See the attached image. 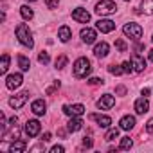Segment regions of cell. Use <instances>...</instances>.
I'll use <instances>...</instances> for the list:
<instances>
[{
  "label": "cell",
  "mask_w": 153,
  "mask_h": 153,
  "mask_svg": "<svg viewBox=\"0 0 153 153\" xmlns=\"http://www.w3.org/2000/svg\"><path fill=\"white\" fill-rule=\"evenodd\" d=\"M15 33H16V38H18V42H20L22 45H25L27 49H33V47H34L33 33L29 31V27H27L25 24H20V25H16Z\"/></svg>",
  "instance_id": "cell-1"
},
{
  "label": "cell",
  "mask_w": 153,
  "mask_h": 153,
  "mask_svg": "<svg viewBox=\"0 0 153 153\" xmlns=\"http://www.w3.org/2000/svg\"><path fill=\"white\" fill-rule=\"evenodd\" d=\"M92 67H90V61L87 58H79L74 61V67H72V72L76 78H87V76L90 74Z\"/></svg>",
  "instance_id": "cell-2"
},
{
  "label": "cell",
  "mask_w": 153,
  "mask_h": 153,
  "mask_svg": "<svg viewBox=\"0 0 153 153\" xmlns=\"http://www.w3.org/2000/svg\"><path fill=\"white\" fill-rule=\"evenodd\" d=\"M117 11V4L114 0H101V2L96 4V13L105 16V15H114Z\"/></svg>",
  "instance_id": "cell-3"
},
{
  "label": "cell",
  "mask_w": 153,
  "mask_h": 153,
  "mask_svg": "<svg viewBox=\"0 0 153 153\" xmlns=\"http://www.w3.org/2000/svg\"><path fill=\"white\" fill-rule=\"evenodd\" d=\"M123 33H124L126 36H130L131 40H139V38L142 36V27H140L139 24L130 22V24H126V25L123 27Z\"/></svg>",
  "instance_id": "cell-4"
},
{
  "label": "cell",
  "mask_w": 153,
  "mask_h": 153,
  "mask_svg": "<svg viewBox=\"0 0 153 153\" xmlns=\"http://www.w3.org/2000/svg\"><path fill=\"white\" fill-rule=\"evenodd\" d=\"M27 99H29V90H24V92L16 94L15 97H11V99H9V105H11L13 108H22V106L27 103Z\"/></svg>",
  "instance_id": "cell-5"
},
{
  "label": "cell",
  "mask_w": 153,
  "mask_h": 153,
  "mask_svg": "<svg viewBox=\"0 0 153 153\" xmlns=\"http://www.w3.org/2000/svg\"><path fill=\"white\" fill-rule=\"evenodd\" d=\"M72 18L76 22H79V24H88L90 22V13L87 9H83V7H76L72 11Z\"/></svg>",
  "instance_id": "cell-6"
},
{
  "label": "cell",
  "mask_w": 153,
  "mask_h": 153,
  "mask_svg": "<svg viewBox=\"0 0 153 153\" xmlns=\"http://www.w3.org/2000/svg\"><path fill=\"white\" fill-rule=\"evenodd\" d=\"M22 81H24V78H22V74H9L7 78H6V87L9 88V90H15V88H18L20 85H22Z\"/></svg>",
  "instance_id": "cell-7"
},
{
  "label": "cell",
  "mask_w": 153,
  "mask_h": 153,
  "mask_svg": "<svg viewBox=\"0 0 153 153\" xmlns=\"http://www.w3.org/2000/svg\"><path fill=\"white\" fill-rule=\"evenodd\" d=\"M63 114L70 115V117H76V115H83L85 114V106L83 105H65L63 106Z\"/></svg>",
  "instance_id": "cell-8"
},
{
  "label": "cell",
  "mask_w": 153,
  "mask_h": 153,
  "mask_svg": "<svg viewBox=\"0 0 153 153\" xmlns=\"http://www.w3.org/2000/svg\"><path fill=\"white\" fill-rule=\"evenodd\" d=\"M40 128H42V124H40L36 119L27 121V123H25V133H27V137H36V135L40 133Z\"/></svg>",
  "instance_id": "cell-9"
},
{
  "label": "cell",
  "mask_w": 153,
  "mask_h": 153,
  "mask_svg": "<svg viewBox=\"0 0 153 153\" xmlns=\"http://www.w3.org/2000/svg\"><path fill=\"white\" fill-rule=\"evenodd\" d=\"M114 105H115V99H114V96H110V94L101 96V99L97 101V106H99L101 110H110Z\"/></svg>",
  "instance_id": "cell-10"
},
{
  "label": "cell",
  "mask_w": 153,
  "mask_h": 153,
  "mask_svg": "<svg viewBox=\"0 0 153 153\" xmlns=\"http://www.w3.org/2000/svg\"><path fill=\"white\" fill-rule=\"evenodd\" d=\"M97 31H101V33H112L114 29H115V22H112V20H99L97 24Z\"/></svg>",
  "instance_id": "cell-11"
},
{
  "label": "cell",
  "mask_w": 153,
  "mask_h": 153,
  "mask_svg": "<svg viewBox=\"0 0 153 153\" xmlns=\"http://www.w3.org/2000/svg\"><path fill=\"white\" fill-rule=\"evenodd\" d=\"M83 124H85V123L79 119V115H76V117H72V119L68 121L67 130H68V131H72V133H74V131H79V130L83 128Z\"/></svg>",
  "instance_id": "cell-12"
},
{
  "label": "cell",
  "mask_w": 153,
  "mask_h": 153,
  "mask_svg": "<svg viewBox=\"0 0 153 153\" xmlns=\"http://www.w3.org/2000/svg\"><path fill=\"white\" fill-rule=\"evenodd\" d=\"M96 38H97V34H96V31H94V29L85 27V29L81 31V40H83L85 43H94V42H96Z\"/></svg>",
  "instance_id": "cell-13"
},
{
  "label": "cell",
  "mask_w": 153,
  "mask_h": 153,
  "mask_svg": "<svg viewBox=\"0 0 153 153\" xmlns=\"http://www.w3.org/2000/svg\"><path fill=\"white\" fill-rule=\"evenodd\" d=\"M45 108H47V105H45L43 99H36V101H33V105H31V110H33V114H36V115H43V114H45Z\"/></svg>",
  "instance_id": "cell-14"
},
{
  "label": "cell",
  "mask_w": 153,
  "mask_h": 153,
  "mask_svg": "<svg viewBox=\"0 0 153 153\" xmlns=\"http://www.w3.org/2000/svg\"><path fill=\"white\" fill-rule=\"evenodd\" d=\"M90 119L97 121V124H99L101 128H110V124H112V119H110L108 115H99V114H92V115H90Z\"/></svg>",
  "instance_id": "cell-15"
},
{
  "label": "cell",
  "mask_w": 153,
  "mask_h": 153,
  "mask_svg": "<svg viewBox=\"0 0 153 153\" xmlns=\"http://www.w3.org/2000/svg\"><path fill=\"white\" fill-rule=\"evenodd\" d=\"M148 110H149V103H148L146 97H140V99L135 101V112H137V114L142 115V114H146Z\"/></svg>",
  "instance_id": "cell-16"
},
{
  "label": "cell",
  "mask_w": 153,
  "mask_h": 153,
  "mask_svg": "<svg viewBox=\"0 0 153 153\" xmlns=\"http://www.w3.org/2000/svg\"><path fill=\"white\" fill-rule=\"evenodd\" d=\"M108 51H110V45H108L106 42H101V43H97V45H96L94 54H96L97 58H105V56L108 54Z\"/></svg>",
  "instance_id": "cell-17"
},
{
  "label": "cell",
  "mask_w": 153,
  "mask_h": 153,
  "mask_svg": "<svg viewBox=\"0 0 153 153\" xmlns=\"http://www.w3.org/2000/svg\"><path fill=\"white\" fill-rule=\"evenodd\" d=\"M119 124H121V130H131L135 126V117L133 115H124Z\"/></svg>",
  "instance_id": "cell-18"
},
{
  "label": "cell",
  "mask_w": 153,
  "mask_h": 153,
  "mask_svg": "<svg viewBox=\"0 0 153 153\" xmlns=\"http://www.w3.org/2000/svg\"><path fill=\"white\" fill-rule=\"evenodd\" d=\"M27 149V144L25 140H15L11 146H9V153H22Z\"/></svg>",
  "instance_id": "cell-19"
},
{
  "label": "cell",
  "mask_w": 153,
  "mask_h": 153,
  "mask_svg": "<svg viewBox=\"0 0 153 153\" xmlns=\"http://www.w3.org/2000/svg\"><path fill=\"white\" fill-rule=\"evenodd\" d=\"M58 38H59L61 42H68V40L72 38V31H70V27L61 25V27H59V31H58Z\"/></svg>",
  "instance_id": "cell-20"
},
{
  "label": "cell",
  "mask_w": 153,
  "mask_h": 153,
  "mask_svg": "<svg viewBox=\"0 0 153 153\" xmlns=\"http://www.w3.org/2000/svg\"><path fill=\"white\" fill-rule=\"evenodd\" d=\"M131 65H133V70H135V72H142V70L146 68V61H144L140 56H133Z\"/></svg>",
  "instance_id": "cell-21"
},
{
  "label": "cell",
  "mask_w": 153,
  "mask_h": 153,
  "mask_svg": "<svg viewBox=\"0 0 153 153\" xmlns=\"http://www.w3.org/2000/svg\"><path fill=\"white\" fill-rule=\"evenodd\" d=\"M20 15H22V18H24V20H31V18L34 16L33 9H31L29 6H22V7H20Z\"/></svg>",
  "instance_id": "cell-22"
},
{
  "label": "cell",
  "mask_w": 153,
  "mask_h": 153,
  "mask_svg": "<svg viewBox=\"0 0 153 153\" xmlns=\"http://www.w3.org/2000/svg\"><path fill=\"white\" fill-rule=\"evenodd\" d=\"M142 13L153 15V0H142Z\"/></svg>",
  "instance_id": "cell-23"
},
{
  "label": "cell",
  "mask_w": 153,
  "mask_h": 153,
  "mask_svg": "<svg viewBox=\"0 0 153 153\" xmlns=\"http://www.w3.org/2000/svg\"><path fill=\"white\" fill-rule=\"evenodd\" d=\"M18 65H20V68H22V70H29L31 61H29L25 56H22V54H20V56H18Z\"/></svg>",
  "instance_id": "cell-24"
},
{
  "label": "cell",
  "mask_w": 153,
  "mask_h": 153,
  "mask_svg": "<svg viewBox=\"0 0 153 153\" xmlns=\"http://www.w3.org/2000/svg\"><path fill=\"white\" fill-rule=\"evenodd\" d=\"M115 47H117L119 52H126V51H128V45H126V42H124L123 38H117V40H115Z\"/></svg>",
  "instance_id": "cell-25"
},
{
  "label": "cell",
  "mask_w": 153,
  "mask_h": 153,
  "mask_svg": "<svg viewBox=\"0 0 153 153\" xmlns=\"http://www.w3.org/2000/svg\"><path fill=\"white\" fill-rule=\"evenodd\" d=\"M7 68H9V54H4V56H2V67H0V72L6 74Z\"/></svg>",
  "instance_id": "cell-26"
},
{
  "label": "cell",
  "mask_w": 153,
  "mask_h": 153,
  "mask_svg": "<svg viewBox=\"0 0 153 153\" xmlns=\"http://www.w3.org/2000/svg\"><path fill=\"white\" fill-rule=\"evenodd\" d=\"M67 61H68V58H67L65 54H61V56H59V58L56 59V68H59V70H61V68H65Z\"/></svg>",
  "instance_id": "cell-27"
},
{
  "label": "cell",
  "mask_w": 153,
  "mask_h": 153,
  "mask_svg": "<svg viewBox=\"0 0 153 153\" xmlns=\"http://www.w3.org/2000/svg\"><path fill=\"white\" fill-rule=\"evenodd\" d=\"M117 137H119V130H117V128L108 130V131H106V135H105V139H106V140H114V139H117Z\"/></svg>",
  "instance_id": "cell-28"
},
{
  "label": "cell",
  "mask_w": 153,
  "mask_h": 153,
  "mask_svg": "<svg viewBox=\"0 0 153 153\" xmlns=\"http://www.w3.org/2000/svg\"><path fill=\"white\" fill-rule=\"evenodd\" d=\"M108 72L114 74V76H121V74H124V72H123V67H119V65H110V67H108Z\"/></svg>",
  "instance_id": "cell-29"
},
{
  "label": "cell",
  "mask_w": 153,
  "mask_h": 153,
  "mask_svg": "<svg viewBox=\"0 0 153 153\" xmlns=\"http://www.w3.org/2000/svg\"><path fill=\"white\" fill-rule=\"evenodd\" d=\"M131 146H133V142H131L130 137H123L121 139V149H130Z\"/></svg>",
  "instance_id": "cell-30"
},
{
  "label": "cell",
  "mask_w": 153,
  "mask_h": 153,
  "mask_svg": "<svg viewBox=\"0 0 153 153\" xmlns=\"http://www.w3.org/2000/svg\"><path fill=\"white\" fill-rule=\"evenodd\" d=\"M38 61H40V63H43V65H47V63L51 61V58H49V54L43 51V52H40V54H38Z\"/></svg>",
  "instance_id": "cell-31"
},
{
  "label": "cell",
  "mask_w": 153,
  "mask_h": 153,
  "mask_svg": "<svg viewBox=\"0 0 153 153\" xmlns=\"http://www.w3.org/2000/svg\"><path fill=\"white\" fill-rule=\"evenodd\" d=\"M58 88H59V81H54V85H52V87H49L45 92H47V96H52V94H54Z\"/></svg>",
  "instance_id": "cell-32"
},
{
  "label": "cell",
  "mask_w": 153,
  "mask_h": 153,
  "mask_svg": "<svg viewBox=\"0 0 153 153\" xmlns=\"http://www.w3.org/2000/svg\"><path fill=\"white\" fill-rule=\"evenodd\" d=\"M121 67H123V72H124V74H130V72H131V70H133V68H131V67H133V65H131V63H130V61H124V63H123V65H121Z\"/></svg>",
  "instance_id": "cell-33"
},
{
  "label": "cell",
  "mask_w": 153,
  "mask_h": 153,
  "mask_svg": "<svg viewBox=\"0 0 153 153\" xmlns=\"http://www.w3.org/2000/svg\"><path fill=\"white\" fill-rule=\"evenodd\" d=\"M45 4L49 9H56L58 7V0H45Z\"/></svg>",
  "instance_id": "cell-34"
},
{
  "label": "cell",
  "mask_w": 153,
  "mask_h": 153,
  "mask_svg": "<svg viewBox=\"0 0 153 153\" xmlns=\"http://www.w3.org/2000/svg\"><path fill=\"white\" fill-rule=\"evenodd\" d=\"M83 146H85V148H92V146H94V140H92L90 137H85V139H83Z\"/></svg>",
  "instance_id": "cell-35"
},
{
  "label": "cell",
  "mask_w": 153,
  "mask_h": 153,
  "mask_svg": "<svg viewBox=\"0 0 153 153\" xmlns=\"http://www.w3.org/2000/svg\"><path fill=\"white\" fill-rule=\"evenodd\" d=\"M88 85H103V79H99V78H90V79H88Z\"/></svg>",
  "instance_id": "cell-36"
},
{
  "label": "cell",
  "mask_w": 153,
  "mask_h": 153,
  "mask_svg": "<svg viewBox=\"0 0 153 153\" xmlns=\"http://www.w3.org/2000/svg\"><path fill=\"white\" fill-rule=\"evenodd\" d=\"M63 151H65L63 146H54V148L51 149V153H63Z\"/></svg>",
  "instance_id": "cell-37"
},
{
  "label": "cell",
  "mask_w": 153,
  "mask_h": 153,
  "mask_svg": "<svg viewBox=\"0 0 153 153\" xmlns=\"http://www.w3.org/2000/svg\"><path fill=\"white\" fill-rule=\"evenodd\" d=\"M146 131H148V133H153V119L148 121V124H146Z\"/></svg>",
  "instance_id": "cell-38"
},
{
  "label": "cell",
  "mask_w": 153,
  "mask_h": 153,
  "mask_svg": "<svg viewBox=\"0 0 153 153\" xmlns=\"http://www.w3.org/2000/svg\"><path fill=\"white\" fill-rule=\"evenodd\" d=\"M115 92L123 96V94H126V88H124V87H117V88H115Z\"/></svg>",
  "instance_id": "cell-39"
},
{
  "label": "cell",
  "mask_w": 153,
  "mask_h": 153,
  "mask_svg": "<svg viewBox=\"0 0 153 153\" xmlns=\"http://www.w3.org/2000/svg\"><path fill=\"white\" fill-rule=\"evenodd\" d=\"M42 140L43 142H47V140H51V133L47 131V133H43V137H42Z\"/></svg>",
  "instance_id": "cell-40"
},
{
  "label": "cell",
  "mask_w": 153,
  "mask_h": 153,
  "mask_svg": "<svg viewBox=\"0 0 153 153\" xmlns=\"http://www.w3.org/2000/svg\"><path fill=\"white\" fill-rule=\"evenodd\" d=\"M148 94H149V88H144V90H142V96H144V97H146V96H148Z\"/></svg>",
  "instance_id": "cell-41"
},
{
  "label": "cell",
  "mask_w": 153,
  "mask_h": 153,
  "mask_svg": "<svg viewBox=\"0 0 153 153\" xmlns=\"http://www.w3.org/2000/svg\"><path fill=\"white\" fill-rule=\"evenodd\" d=\"M148 58H149V59H151V61H153V49H151V51H149V54H148Z\"/></svg>",
  "instance_id": "cell-42"
},
{
  "label": "cell",
  "mask_w": 153,
  "mask_h": 153,
  "mask_svg": "<svg viewBox=\"0 0 153 153\" xmlns=\"http://www.w3.org/2000/svg\"><path fill=\"white\" fill-rule=\"evenodd\" d=\"M27 2H36V0H27Z\"/></svg>",
  "instance_id": "cell-43"
},
{
  "label": "cell",
  "mask_w": 153,
  "mask_h": 153,
  "mask_svg": "<svg viewBox=\"0 0 153 153\" xmlns=\"http://www.w3.org/2000/svg\"><path fill=\"white\" fill-rule=\"evenodd\" d=\"M126 2H130V0H126Z\"/></svg>",
  "instance_id": "cell-44"
}]
</instances>
